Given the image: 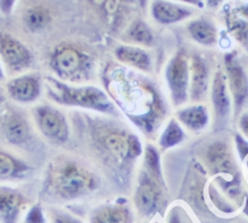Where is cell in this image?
I'll list each match as a JSON object with an SVG mask.
<instances>
[{"instance_id": "6da1fadb", "label": "cell", "mask_w": 248, "mask_h": 223, "mask_svg": "<svg viewBox=\"0 0 248 223\" xmlns=\"http://www.w3.org/2000/svg\"><path fill=\"white\" fill-rule=\"evenodd\" d=\"M45 184L46 191L56 199L71 201L92 192L97 186V180L78 162L61 157L49 164Z\"/></svg>"}, {"instance_id": "7a4b0ae2", "label": "cell", "mask_w": 248, "mask_h": 223, "mask_svg": "<svg viewBox=\"0 0 248 223\" xmlns=\"http://www.w3.org/2000/svg\"><path fill=\"white\" fill-rule=\"evenodd\" d=\"M46 96L53 102L68 107H79L101 112L111 113L114 107L108 95L95 86H75L57 78L45 80Z\"/></svg>"}, {"instance_id": "3957f363", "label": "cell", "mask_w": 248, "mask_h": 223, "mask_svg": "<svg viewBox=\"0 0 248 223\" xmlns=\"http://www.w3.org/2000/svg\"><path fill=\"white\" fill-rule=\"evenodd\" d=\"M49 65L58 80L62 81H78L83 76L87 68L85 55L78 48L61 45L50 55Z\"/></svg>"}, {"instance_id": "277c9868", "label": "cell", "mask_w": 248, "mask_h": 223, "mask_svg": "<svg viewBox=\"0 0 248 223\" xmlns=\"http://www.w3.org/2000/svg\"><path fill=\"white\" fill-rule=\"evenodd\" d=\"M33 115L39 130L45 137L57 143H65L68 140V122L58 110L42 105L33 110Z\"/></svg>"}, {"instance_id": "5b68a950", "label": "cell", "mask_w": 248, "mask_h": 223, "mask_svg": "<svg viewBox=\"0 0 248 223\" xmlns=\"http://www.w3.org/2000/svg\"><path fill=\"white\" fill-rule=\"evenodd\" d=\"M0 57L8 68L20 72L32 65L33 54L28 48L11 34L0 30Z\"/></svg>"}, {"instance_id": "8992f818", "label": "cell", "mask_w": 248, "mask_h": 223, "mask_svg": "<svg viewBox=\"0 0 248 223\" xmlns=\"http://www.w3.org/2000/svg\"><path fill=\"white\" fill-rule=\"evenodd\" d=\"M166 78L173 102L176 105L185 102L189 83V65L184 52H178L169 62Z\"/></svg>"}, {"instance_id": "52a82bcc", "label": "cell", "mask_w": 248, "mask_h": 223, "mask_svg": "<svg viewBox=\"0 0 248 223\" xmlns=\"http://www.w3.org/2000/svg\"><path fill=\"white\" fill-rule=\"evenodd\" d=\"M160 181L153 178L145 171L140 175L139 185L135 194V203L144 215H152L161 206Z\"/></svg>"}, {"instance_id": "ba28073f", "label": "cell", "mask_w": 248, "mask_h": 223, "mask_svg": "<svg viewBox=\"0 0 248 223\" xmlns=\"http://www.w3.org/2000/svg\"><path fill=\"white\" fill-rule=\"evenodd\" d=\"M42 86L40 76L24 74L17 76L7 83L9 96L18 103H31L36 101L41 94Z\"/></svg>"}, {"instance_id": "9c48e42d", "label": "cell", "mask_w": 248, "mask_h": 223, "mask_svg": "<svg viewBox=\"0 0 248 223\" xmlns=\"http://www.w3.org/2000/svg\"><path fill=\"white\" fill-rule=\"evenodd\" d=\"M0 129L3 137L12 144H23L30 139L29 124L16 111H10L4 114Z\"/></svg>"}, {"instance_id": "30bf717a", "label": "cell", "mask_w": 248, "mask_h": 223, "mask_svg": "<svg viewBox=\"0 0 248 223\" xmlns=\"http://www.w3.org/2000/svg\"><path fill=\"white\" fill-rule=\"evenodd\" d=\"M24 204L25 198L19 191L0 186V222L16 223Z\"/></svg>"}, {"instance_id": "8fae6325", "label": "cell", "mask_w": 248, "mask_h": 223, "mask_svg": "<svg viewBox=\"0 0 248 223\" xmlns=\"http://www.w3.org/2000/svg\"><path fill=\"white\" fill-rule=\"evenodd\" d=\"M225 65L227 74L229 77V84L233 96L234 104L236 107L240 108L243 104L247 92H248V83L246 76L238 64L236 59L232 54H227L225 57Z\"/></svg>"}, {"instance_id": "7c38bea8", "label": "cell", "mask_w": 248, "mask_h": 223, "mask_svg": "<svg viewBox=\"0 0 248 223\" xmlns=\"http://www.w3.org/2000/svg\"><path fill=\"white\" fill-rule=\"evenodd\" d=\"M206 159L209 167L215 174L232 175L235 171L232 157L223 143H212L206 151Z\"/></svg>"}, {"instance_id": "4fadbf2b", "label": "cell", "mask_w": 248, "mask_h": 223, "mask_svg": "<svg viewBox=\"0 0 248 223\" xmlns=\"http://www.w3.org/2000/svg\"><path fill=\"white\" fill-rule=\"evenodd\" d=\"M90 223H132V214L123 204L106 205L92 213Z\"/></svg>"}, {"instance_id": "5bb4252c", "label": "cell", "mask_w": 248, "mask_h": 223, "mask_svg": "<svg viewBox=\"0 0 248 223\" xmlns=\"http://www.w3.org/2000/svg\"><path fill=\"white\" fill-rule=\"evenodd\" d=\"M31 168L23 161L0 151V180L17 179L26 176Z\"/></svg>"}, {"instance_id": "9a60e30c", "label": "cell", "mask_w": 248, "mask_h": 223, "mask_svg": "<svg viewBox=\"0 0 248 223\" xmlns=\"http://www.w3.org/2000/svg\"><path fill=\"white\" fill-rule=\"evenodd\" d=\"M154 17L163 23H171L186 18L191 12L184 7L170 2H155L152 5Z\"/></svg>"}, {"instance_id": "2e32d148", "label": "cell", "mask_w": 248, "mask_h": 223, "mask_svg": "<svg viewBox=\"0 0 248 223\" xmlns=\"http://www.w3.org/2000/svg\"><path fill=\"white\" fill-rule=\"evenodd\" d=\"M51 16L48 10L39 4L30 5L22 14V22L31 32H37L44 29L50 21Z\"/></svg>"}, {"instance_id": "e0dca14e", "label": "cell", "mask_w": 248, "mask_h": 223, "mask_svg": "<svg viewBox=\"0 0 248 223\" xmlns=\"http://www.w3.org/2000/svg\"><path fill=\"white\" fill-rule=\"evenodd\" d=\"M103 147L116 160L123 161L132 157L128 139L118 133H108L101 138Z\"/></svg>"}, {"instance_id": "ac0fdd59", "label": "cell", "mask_w": 248, "mask_h": 223, "mask_svg": "<svg viewBox=\"0 0 248 223\" xmlns=\"http://www.w3.org/2000/svg\"><path fill=\"white\" fill-rule=\"evenodd\" d=\"M116 57L126 64L137 67L140 70H149L150 58L141 48L129 46H121L115 50Z\"/></svg>"}, {"instance_id": "d6986e66", "label": "cell", "mask_w": 248, "mask_h": 223, "mask_svg": "<svg viewBox=\"0 0 248 223\" xmlns=\"http://www.w3.org/2000/svg\"><path fill=\"white\" fill-rule=\"evenodd\" d=\"M212 102L219 118L224 117L230 110V99L227 94L225 77L222 73L218 72L212 85Z\"/></svg>"}, {"instance_id": "ffe728a7", "label": "cell", "mask_w": 248, "mask_h": 223, "mask_svg": "<svg viewBox=\"0 0 248 223\" xmlns=\"http://www.w3.org/2000/svg\"><path fill=\"white\" fill-rule=\"evenodd\" d=\"M179 120L192 130L202 129L208 120L206 109L202 106H193L178 112Z\"/></svg>"}, {"instance_id": "44dd1931", "label": "cell", "mask_w": 248, "mask_h": 223, "mask_svg": "<svg viewBox=\"0 0 248 223\" xmlns=\"http://www.w3.org/2000/svg\"><path fill=\"white\" fill-rule=\"evenodd\" d=\"M206 68L202 60L195 56L192 62V86L191 94L193 99H200L203 96L207 85Z\"/></svg>"}, {"instance_id": "7402d4cb", "label": "cell", "mask_w": 248, "mask_h": 223, "mask_svg": "<svg viewBox=\"0 0 248 223\" xmlns=\"http://www.w3.org/2000/svg\"><path fill=\"white\" fill-rule=\"evenodd\" d=\"M189 31L192 37L203 45H211L216 41V30L206 20L199 19L190 23Z\"/></svg>"}, {"instance_id": "603a6c76", "label": "cell", "mask_w": 248, "mask_h": 223, "mask_svg": "<svg viewBox=\"0 0 248 223\" xmlns=\"http://www.w3.org/2000/svg\"><path fill=\"white\" fill-rule=\"evenodd\" d=\"M183 139V131L175 120H170L160 138L161 146L167 148L180 143Z\"/></svg>"}, {"instance_id": "cb8c5ba5", "label": "cell", "mask_w": 248, "mask_h": 223, "mask_svg": "<svg viewBox=\"0 0 248 223\" xmlns=\"http://www.w3.org/2000/svg\"><path fill=\"white\" fill-rule=\"evenodd\" d=\"M144 165H145V172L150 175L153 178L158 181H161V172H160V160L159 155L156 149L148 145L145 148L144 153Z\"/></svg>"}, {"instance_id": "d4e9b609", "label": "cell", "mask_w": 248, "mask_h": 223, "mask_svg": "<svg viewBox=\"0 0 248 223\" xmlns=\"http://www.w3.org/2000/svg\"><path fill=\"white\" fill-rule=\"evenodd\" d=\"M128 36L133 42L142 45H150L153 39L149 28L140 21H137L131 25L128 30Z\"/></svg>"}, {"instance_id": "484cf974", "label": "cell", "mask_w": 248, "mask_h": 223, "mask_svg": "<svg viewBox=\"0 0 248 223\" xmlns=\"http://www.w3.org/2000/svg\"><path fill=\"white\" fill-rule=\"evenodd\" d=\"M208 193H209V197H210L212 203L215 205V207L219 210L226 212V213H231L235 210V208L230 203H228L223 196H221V194L217 191V189L214 186L209 187Z\"/></svg>"}, {"instance_id": "4316f807", "label": "cell", "mask_w": 248, "mask_h": 223, "mask_svg": "<svg viewBox=\"0 0 248 223\" xmlns=\"http://www.w3.org/2000/svg\"><path fill=\"white\" fill-rule=\"evenodd\" d=\"M24 223H46L44 213L40 205H35L26 215Z\"/></svg>"}, {"instance_id": "83f0119b", "label": "cell", "mask_w": 248, "mask_h": 223, "mask_svg": "<svg viewBox=\"0 0 248 223\" xmlns=\"http://www.w3.org/2000/svg\"><path fill=\"white\" fill-rule=\"evenodd\" d=\"M233 35L235 38L248 48V23L239 22L234 26Z\"/></svg>"}, {"instance_id": "f1b7e54d", "label": "cell", "mask_w": 248, "mask_h": 223, "mask_svg": "<svg viewBox=\"0 0 248 223\" xmlns=\"http://www.w3.org/2000/svg\"><path fill=\"white\" fill-rule=\"evenodd\" d=\"M53 223H82L77 217L66 213V212H58L54 214Z\"/></svg>"}, {"instance_id": "f546056e", "label": "cell", "mask_w": 248, "mask_h": 223, "mask_svg": "<svg viewBox=\"0 0 248 223\" xmlns=\"http://www.w3.org/2000/svg\"><path fill=\"white\" fill-rule=\"evenodd\" d=\"M235 143H236L238 154L241 160H244V158L248 155V142H246L245 140H243L242 137L237 135L235 137Z\"/></svg>"}, {"instance_id": "4dcf8cb0", "label": "cell", "mask_w": 248, "mask_h": 223, "mask_svg": "<svg viewBox=\"0 0 248 223\" xmlns=\"http://www.w3.org/2000/svg\"><path fill=\"white\" fill-rule=\"evenodd\" d=\"M129 142V148H130V153L132 157H137L141 153V146L139 142V140L135 136H129L128 138Z\"/></svg>"}, {"instance_id": "1f68e13d", "label": "cell", "mask_w": 248, "mask_h": 223, "mask_svg": "<svg viewBox=\"0 0 248 223\" xmlns=\"http://www.w3.org/2000/svg\"><path fill=\"white\" fill-rule=\"evenodd\" d=\"M167 223H182L179 213H178L176 210L170 211V214H169V216H168Z\"/></svg>"}, {"instance_id": "d6a6232c", "label": "cell", "mask_w": 248, "mask_h": 223, "mask_svg": "<svg viewBox=\"0 0 248 223\" xmlns=\"http://www.w3.org/2000/svg\"><path fill=\"white\" fill-rule=\"evenodd\" d=\"M239 125L243 133L248 137V113H245L244 115H242V117L240 118Z\"/></svg>"}, {"instance_id": "836d02e7", "label": "cell", "mask_w": 248, "mask_h": 223, "mask_svg": "<svg viewBox=\"0 0 248 223\" xmlns=\"http://www.w3.org/2000/svg\"><path fill=\"white\" fill-rule=\"evenodd\" d=\"M14 4V1H0V9L2 12L8 14L11 12Z\"/></svg>"}, {"instance_id": "e575fe53", "label": "cell", "mask_w": 248, "mask_h": 223, "mask_svg": "<svg viewBox=\"0 0 248 223\" xmlns=\"http://www.w3.org/2000/svg\"><path fill=\"white\" fill-rule=\"evenodd\" d=\"M243 212L248 216V195H246L245 197V201H244V207H243Z\"/></svg>"}, {"instance_id": "d590c367", "label": "cell", "mask_w": 248, "mask_h": 223, "mask_svg": "<svg viewBox=\"0 0 248 223\" xmlns=\"http://www.w3.org/2000/svg\"><path fill=\"white\" fill-rule=\"evenodd\" d=\"M4 78H5V76H4V73H3V70H2V67H1V64H0V81L3 80Z\"/></svg>"}, {"instance_id": "8d00e7d4", "label": "cell", "mask_w": 248, "mask_h": 223, "mask_svg": "<svg viewBox=\"0 0 248 223\" xmlns=\"http://www.w3.org/2000/svg\"><path fill=\"white\" fill-rule=\"evenodd\" d=\"M2 100H3V96H2V94L0 93V103L2 102Z\"/></svg>"}, {"instance_id": "74e56055", "label": "cell", "mask_w": 248, "mask_h": 223, "mask_svg": "<svg viewBox=\"0 0 248 223\" xmlns=\"http://www.w3.org/2000/svg\"><path fill=\"white\" fill-rule=\"evenodd\" d=\"M246 167L248 168V157H247V159H246Z\"/></svg>"}]
</instances>
